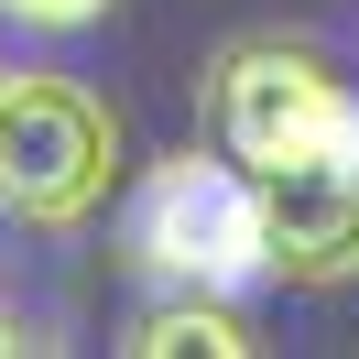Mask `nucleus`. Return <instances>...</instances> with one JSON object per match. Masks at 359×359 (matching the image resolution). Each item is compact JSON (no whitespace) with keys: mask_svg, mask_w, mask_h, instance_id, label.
I'll use <instances>...</instances> for the list:
<instances>
[{"mask_svg":"<svg viewBox=\"0 0 359 359\" xmlns=\"http://www.w3.org/2000/svg\"><path fill=\"white\" fill-rule=\"evenodd\" d=\"M207 131H218V153L250 163V175L337 163V153H359V88L316 44L240 33V44L207 66Z\"/></svg>","mask_w":359,"mask_h":359,"instance_id":"f03ea898","label":"nucleus"},{"mask_svg":"<svg viewBox=\"0 0 359 359\" xmlns=\"http://www.w3.org/2000/svg\"><path fill=\"white\" fill-rule=\"evenodd\" d=\"M262 229H272V283H305V294L359 283V153L262 175Z\"/></svg>","mask_w":359,"mask_h":359,"instance_id":"20e7f679","label":"nucleus"},{"mask_svg":"<svg viewBox=\"0 0 359 359\" xmlns=\"http://www.w3.org/2000/svg\"><path fill=\"white\" fill-rule=\"evenodd\" d=\"M0 348H22V327H11V316H0Z\"/></svg>","mask_w":359,"mask_h":359,"instance_id":"0eeeda50","label":"nucleus"},{"mask_svg":"<svg viewBox=\"0 0 359 359\" xmlns=\"http://www.w3.org/2000/svg\"><path fill=\"white\" fill-rule=\"evenodd\" d=\"M109 0H0V22H22V33H88Z\"/></svg>","mask_w":359,"mask_h":359,"instance_id":"423d86ee","label":"nucleus"},{"mask_svg":"<svg viewBox=\"0 0 359 359\" xmlns=\"http://www.w3.org/2000/svg\"><path fill=\"white\" fill-rule=\"evenodd\" d=\"M120 250L163 294H250L272 283V229H262V175L229 153H175L131 185Z\"/></svg>","mask_w":359,"mask_h":359,"instance_id":"f257e3e1","label":"nucleus"},{"mask_svg":"<svg viewBox=\"0 0 359 359\" xmlns=\"http://www.w3.org/2000/svg\"><path fill=\"white\" fill-rule=\"evenodd\" d=\"M131 348H142V359H185V348H207V359H250L262 337L229 316V294H175V305H163L153 327L131 337Z\"/></svg>","mask_w":359,"mask_h":359,"instance_id":"39448f33","label":"nucleus"},{"mask_svg":"<svg viewBox=\"0 0 359 359\" xmlns=\"http://www.w3.org/2000/svg\"><path fill=\"white\" fill-rule=\"evenodd\" d=\"M120 185V120L76 76H0V218L11 229H88Z\"/></svg>","mask_w":359,"mask_h":359,"instance_id":"7ed1b4c3","label":"nucleus"}]
</instances>
